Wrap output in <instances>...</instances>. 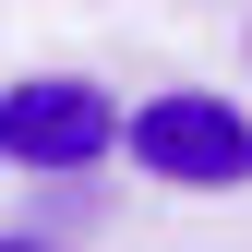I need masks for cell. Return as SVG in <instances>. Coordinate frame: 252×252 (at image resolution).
<instances>
[{
    "instance_id": "6da1fadb",
    "label": "cell",
    "mask_w": 252,
    "mask_h": 252,
    "mask_svg": "<svg viewBox=\"0 0 252 252\" xmlns=\"http://www.w3.org/2000/svg\"><path fill=\"white\" fill-rule=\"evenodd\" d=\"M120 144H132L156 180H180V192H240L252 180V120L228 96H144L120 120Z\"/></svg>"
},
{
    "instance_id": "7a4b0ae2",
    "label": "cell",
    "mask_w": 252,
    "mask_h": 252,
    "mask_svg": "<svg viewBox=\"0 0 252 252\" xmlns=\"http://www.w3.org/2000/svg\"><path fill=\"white\" fill-rule=\"evenodd\" d=\"M108 144H120V108L84 72H36V84L0 96V156L12 168H96Z\"/></svg>"
}]
</instances>
